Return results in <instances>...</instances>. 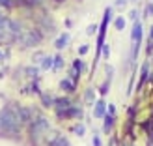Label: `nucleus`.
Returning a JSON list of instances; mask_svg holds the SVG:
<instances>
[{"label":"nucleus","instance_id":"f257e3e1","mask_svg":"<svg viewBox=\"0 0 153 146\" xmlns=\"http://www.w3.org/2000/svg\"><path fill=\"white\" fill-rule=\"evenodd\" d=\"M39 40H41V36H39V34H36V30H32V32H22L21 43L25 45V47H32V45H36Z\"/></svg>","mask_w":153,"mask_h":146},{"label":"nucleus","instance_id":"f03ea898","mask_svg":"<svg viewBox=\"0 0 153 146\" xmlns=\"http://www.w3.org/2000/svg\"><path fill=\"white\" fill-rule=\"evenodd\" d=\"M140 40H142V25L136 21L134 22V28H133V56H136V51H138Z\"/></svg>","mask_w":153,"mask_h":146},{"label":"nucleus","instance_id":"7ed1b4c3","mask_svg":"<svg viewBox=\"0 0 153 146\" xmlns=\"http://www.w3.org/2000/svg\"><path fill=\"white\" fill-rule=\"evenodd\" d=\"M51 146H69L65 137H54V141L51 142Z\"/></svg>","mask_w":153,"mask_h":146},{"label":"nucleus","instance_id":"20e7f679","mask_svg":"<svg viewBox=\"0 0 153 146\" xmlns=\"http://www.w3.org/2000/svg\"><path fill=\"white\" fill-rule=\"evenodd\" d=\"M94 114L99 118V116H103L105 114V101H97V105H95V111H94Z\"/></svg>","mask_w":153,"mask_h":146},{"label":"nucleus","instance_id":"39448f33","mask_svg":"<svg viewBox=\"0 0 153 146\" xmlns=\"http://www.w3.org/2000/svg\"><path fill=\"white\" fill-rule=\"evenodd\" d=\"M69 41V34H64V36H60L58 37V41H56V47L58 49H64V45Z\"/></svg>","mask_w":153,"mask_h":146},{"label":"nucleus","instance_id":"423d86ee","mask_svg":"<svg viewBox=\"0 0 153 146\" xmlns=\"http://www.w3.org/2000/svg\"><path fill=\"white\" fill-rule=\"evenodd\" d=\"M114 26H116L118 30H123L125 28V19L123 17H118L116 21H114Z\"/></svg>","mask_w":153,"mask_h":146},{"label":"nucleus","instance_id":"0eeeda50","mask_svg":"<svg viewBox=\"0 0 153 146\" xmlns=\"http://www.w3.org/2000/svg\"><path fill=\"white\" fill-rule=\"evenodd\" d=\"M146 79H148V64H144L142 66V81H140V84L146 81Z\"/></svg>","mask_w":153,"mask_h":146},{"label":"nucleus","instance_id":"6e6552de","mask_svg":"<svg viewBox=\"0 0 153 146\" xmlns=\"http://www.w3.org/2000/svg\"><path fill=\"white\" fill-rule=\"evenodd\" d=\"M62 88H65V90H73L75 86H73L69 81H62Z\"/></svg>","mask_w":153,"mask_h":146},{"label":"nucleus","instance_id":"1a4fd4ad","mask_svg":"<svg viewBox=\"0 0 153 146\" xmlns=\"http://www.w3.org/2000/svg\"><path fill=\"white\" fill-rule=\"evenodd\" d=\"M86 101H94V90H86Z\"/></svg>","mask_w":153,"mask_h":146},{"label":"nucleus","instance_id":"9d476101","mask_svg":"<svg viewBox=\"0 0 153 146\" xmlns=\"http://www.w3.org/2000/svg\"><path fill=\"white\" fill-rule=\"evenodd\" d=\"M52 62H54L52 58H45V62H43V67L47 70V67H51V66H52Z\"/></svg>","mask_w":153,"mask_h":146},{"label":"nucleus","instance_id":"9b49d317","mask_svg":"<svg viewBox=\"0 0 153 146\" xmlns=\"http://www.w3.org/2000/svg\"><path fill=\"white\" fill-rule=\"evenodd\" d=\"M54 67H56V70H58V67H62V58H60V56L54 58Z\"/></svg>","mask_w":153,"mask_h":146},{"label":"nucleus","instance_id":"f8f14e48","mask_svg":"<svg viewBox=\"0 0 153 146\" xmlns=\"http://www.w3.org/2000/svg\"><path fill=\"white\" fill-rule=\"evenodd\" d=\"M110 126H112V118H110V116H106V124H105V129H106V131L110 129Z\"/></svg>","mask_w":153,"mask_h":146},{"label":"nucleus","instance_id":"ddd939ff","mask_svg":"<svg viewBox=\"0 0 153 146\" xmlns=\"http://www.w3.org/2000/svg\"><path fill=\"white\" fill-rule=\"evenodd\" d=\"M75 133H76V135H82V133H84V126H76V127H75Z\"/></svg>","mask_w":153,"mask_h":146},{"label":"nucleus","instance_id":"4468645a","mask_svg":"<svg viewBox=\"0 0 153 146\" xmlns=\"http://www.w3.org/2000/svg\"><path fill=\"white\" fill-rule=\"evenodd\" d=\"M79 52H80V55H86V52H88V45H82V47L79 49Z\"/></svg>","mask_w":153,"mask_h":146},{"label":"nucleus","instance_id":"2eb2a0df","mask_svg":"<svg viewBox=\"0 0 153 146\" xmlns=\"http://www.w3.org/2000/svg\"><path fill=\"white\" fill-rule=\"evenodd\" d=\"M116 7H125V0H116Z\"/></svg>","mask_w":153,"mask_h":146},{"label":"nucleus","instance_id":"dca6fc26","mask_svg":"<svg viewBox=\"0 0 153 146\" xmlns=\"http://www.w3.org/2000/svg\"><path fill=\"white\" fill-rule=\"evenodd\" d=\"M95 32V25H90L88 26V34H94Z\"/></svg>","mask_w":153,"mask_h":146},{"label":"nucleus","instance_id":"f3484780","mask_svg":"<svg viewBox=\"0 0 153 146\" xmlns=\"http://www.w3.org/2000/svg\"><path fill=\"white\" fill-rule=\"evenodd\" d=\"M94 146H101V141H99L97 137H94Z\"/></svg>","mask_w":153,"mask_h":146},{"label":"nucleus","instance_id":"a211bd4d","mask_svg":"<svg viewBox=\"0 0 153 146\" xmlns=\"http://www.w3.org/2000/svg\"><path fill=\"white\" fill-rule=\"evenodd\" d=\"M108 112H110V114H114V112H116V109H114V105H108Z\"/></svg>","mask_w":153,"mask_h":146},{"label":"nucleus","instance_id":"6ab92c4d","mask_svg":"<svg viewBox=\"0 0 153 146\" xmlns=\"http://www.w3.org/2000/svg\"><path fill=\"white\" fill-rule=\"evenodd\" d=\"M10 2H11V0H0V4H2V6H7Z\"/></svg>","mask_w":153,"mask_h":146},{"label":"nucleus","instance_id":"aec40b11","mask_svg":"<svg viewBox=\"0 0 153 146\" xmlns=\"http://www.w3.org/2000/svg\"><path fill=\"white\" fill-rule=\"evenodd\" d=\"M131 19H133V21H136V11H134V10L131 11Z\"/></svg>","mask_w":153,"mask_h":146},{"label":"nucleus","instance_id":"412c9836","mask_svg":"<svg viewBox=\"0 0 153 146\" xmlns=\"http://www.w3.org/2000/svg\"><path fill=\"white\" fill-rule=\"evenodd\" d=\"M0 58H2V52H0Z\"/></svg>","mask_w":153,"mask_h":146},{"label":"nucleus","instance_id":"4be33fe9","mask_svg":"<svg viewBox=\"0 0 153 146\" xmlns=\"http://www.w3.org/2000/svg\"><path fill=\"white\" fill-rule=\"evenodd\" d=\"M56 2H62V0H56Z\"/></svg>","mask_w":153,"mask_h":146}]
</instances>
